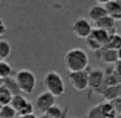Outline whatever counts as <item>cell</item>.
Wrapping results in <instances>:
<instances>
[{"label":"cell","mask_w":121,"mask_h":118,"mask_svg":"<svg viewBox=\"0 0 121 118\" xmlns=\"http://www.w3.org/2000/svg\"><path fill=\"white\" fill-rule=\"evenodd\" d=\"M14 79L17 82L20 91L22 94L30 95L37 88V77L29 69H21L14 74Z\"/></svg>","instance_id":"3957f363"},{"label":"cell","mask_w":121,"mask_h":118,"mask_svg":"<svg viewBox=\"0 0 121 118\" xmlns=\"http://www.w3.org/2000/svg\"><path fill=\"white\" fill-rule=\"evenodd\" d=\"M68 114L66 108H63L61 105H53L48 112H46L43 114V117L46 118H65Z\"/></svg>","instance_id":"5bb4252c"},{"label":"cell","mask_w":121,"mask_h":118,"mask_svg":"<svg viewBox=\"0 0 121 118\" xmlns=\"http://www.w3.org/2000/svg\"><path fill=\"white\" fill-rule=\"evenodd\" d=\"M121 84V75L115 70V68H107L104 70V86L112 87V86H120Z\"/></svg>","instance_id":"30bf717a"},{"label":"cell","mask_w":121,"mask_h":118,"mask_svg":"<svg viewBox=\"0 0 121 118\" xmlns=\"http://www.w3.org/2000/svg\"><path fill=\"white\" fill-rule=\"evenodd\" d=\"M17 118H38L35 114H29V115H18Z\"/></svg>","instance_id":"83f0119b"},{"label":"cell","mask_w":121,"mask_h":118,"mask_svg":"<svg viewBox=\"0 0 121 118\" xmlns=\"http://www.w3.org/2000/svg\"><path fill=\"white\" fill-rule=\"evenodd\" d=\"M96 58L104 64H108V65H116L118 61V55H117V51L103 48L102 51H99L96 53Z\"/></svg>","instance_id":"ba28073f"},{"label":"cell","mask_w":121,"mask_h":118,"mask_svg":"<svg viewBox=\"0 0 121 118\" xmlns=\"http://www.w3.org/2000/svg\"><path fill=\"white\" fill-rule=\"evenodd\" d=\"M4 86H5L7 88L12 92V95H13V96H16V95H21V94H20L21 91H20L18 86H17V82H16V79H14V78L5 79V81H4Z\"/></svg>","instance_id":"603a6c76"},{"label":"cell","mask_w":121,"mask_h":118,"mask_svg":"<svg viewBox=\"0 0 121 118\" xmlns=\"http://www.w3.org/2000/svg\"><path fill=\"white\" fill-rule=\"evenodd\" d=\"M89 88L94 94H103L104 86V71L100 69H94L89 73Z\"/></svg>","instance_id":"5b68a950"},{"label":"cell","mask_w":121,"mask_h":118,"mask_svg":"<svg viewBox=\"0 0 121 118\" xmlns=\"http://www.w3.org/2000/svg\"><path fill=\"white\" fill-rule=\"evenodd\" d=\"M64 64L69 73L86 71L89 68V55L82 48H70L64 55Z\"/></svg>","instance_id":"6da1fadb"},{"label":"cell","mask_w":121,"mask_h":118,"mask_svg":"<svg viewBox=\"0 0 121 118\" xmlns=\"http://www.w3.org/2000/svg\"><path fill=\"white\" fill-rule=\"evenodd\" d=\"M12 53V45L7 40H0V61H7Z\"/></svg>","instance_id":"d6986e66"},{"label":"cell","mask_w":121,"mask_h":118,"mask_svg":"<svg viewBox=\"0 0 121 118\" xmlns=\"http://www.w3.org/2000/svg\"><path fill=\"white\" fill-rule=\"evenodd\" d=\"M92 30H94L92 24L89 21V18H85V17L77 18L76 21L73 22V25H72V31H73V34L76 35L77 38H79V39L86 40L87 38L92 34Z\"/></svg>","instance_id":"277c9868"},{"label":"cell","mask_w":121,"mask_h":118,"mask_svg":"<svg viewBox=\"0 0 121 118\" xmlns=\"http://www.w3.org/2000/svg\"><path fill=\"white\" fill-rule=\"evenodd\" d=\"M99 108L100 110L103 112L105 118H115L116 115V109L115 106L112 105V102H108V101H104L102 104H99Z\"/></svg>","instance_id":"44dd1931"},{"label":"cell","mask_w":121,"mask_h":118,"mask_svg":"<svg viewBox=\"0 0 121 118\" xmlns=\"http://www.w3.org/2000/svg\"><path fill=\"white\" fill-rule=\"evenodd\" d=\"M12 99H13V95L12 92L7 88L5 86L0 88V105L1 106H5V105H11Z\"/></svg>","instance_id":"ffe728a7"},{"label":"cell","mask_w":121,"mask_h":118,"mask_svg":"<svg viewBox=\"0 0 121 118\" xmlns=\"http://www.w3.org/2000/svg\"><path fill=\"white\" fill-rule=\"evenodd\" d=\"M120 27H121V24H120Z\"/></svg>","instance_id":"836d02e7"},{"label":"cell","mask_w":121,"mask_h":118,"mask_svg":"<svg viewBox=\"0 0 121 118\" xmlns=\"http://www.w3.org/2000/svg\"><path fill=\"white\" fill-rule=\"evenodd\" d=\"M12 74H13V68L8 61H0V78L1 79H8L12 78Z\"/></svg>","instance_id":"ac0fdd59"},{"label":"cell","mask_w":121,"mask_h":118,"mask_svg":"<svg viewBox=\"0 0 121 118\" xmlns=\"http://www.w3.org/2000/svg\"><path fill=\"white\" fill-rule=\"evenodd\" d=\"M91 35L98 40V42L100 43V44L103 45V47H105V44H107L108 39H109V37H111L109 33L104 31V30H100V29H96V27H94V30H92V34H91Z\"/></svg>","instance_id":"e0dca14e"},{"label":"cell","mask_w":121,"mask_h":118,"mask_svg":"<svg viewBox=\"0 0 121 118\" xmlns=\"http://www.w3.org/2000/svg\"><path fill=\"white\" fill-rule=\"evenodd\" d=\"M117 55H118V60L121 61V48H120V49L117 51Z\"/></svg>","instance_id":"f546056e"},{"label":"cell","mask_w":121,"mask_h":118,"mask_svg":"<svg viewBox=\"0 0 121 118\" xmlns=\"http://www.w3.org/2000/svg\"><path fill=\"white\" fill-rule=\"evenodd\" d=\"M104 48H108V49H113V51H118L121 48V34L118 33H113L111 34L109 39H108L107 44H105Z\"/></svg>","instance_id":"2e32d148"},{"label":"cell","mask_w":121,"mask_h":118,"mask_svg":"<svg viewBox=\"0 0 121 118\" xmlns=\"http://www.w3.org/2000/svg\"><path fill=\"white\" fill-rule=\"evenodd\" d=\"M27 102H29V100H27L25 96H22V95H16V96H13V99H12L11 106L13 108V109L17 112V114H18V113L27 105Z\"/></svg>","instance_id":"9a60e30c"},{"label":"cell","mask_w":121,"mask_h":118,"mask_svg":"<svg viewBox=\"0 0 121 118\" xmlns=\"http://www.w3.org/2000/svg\"><path fill=\"white\" fill-rule=\"evenodd\" d=\"M116 20L111 16H105L104 18H102L100 21H98L95 24V27L96 29H100V30H104V31L109 33V34H113L115 33V29H116Z\"/></svg>","instance_id":"7c38bea8"},{"label":"cell","mask_w":121,"mask_h":118,"mask_svg":"<svg viewBox=\"0 0 121 118\" xmlns=\"http://www.w3.org/2000/svg\"><path fill=\"white\" fill-rule=\"evenodd\" d=\"M86 44H87V47H89L92 52H95V53H98L99 51H102L103 48H104L94 37H92V35H90V37L86 39Z\"/></svg>","instance_id":"cb8c5ba5"},{"label":"cell","mask_w":121,"mask_h":118,"mask_svg":"<svg viewBox=\"0 0 121 118\" xmlns=\"http://www.w3.org/2000/svg\"><path fill=\"white\" fill-rule=\"evenodd\" d=\"M53 105H56V97L47 91L39 94L37 97V100H35V108H37L39 112H42L43 114H44L46 112H48Z\"/></svg>","instance_id":"52a82bcc"},{"label":"cell","mask_w":121,"mask_h":118,"mask_svg":"<svg viewBox=\"0 0 121 118\" xmlns=\"http://www.w3.org/2000/svg\"><path fill=\"white\" fill-rule=\"evenodd\" d=\"M7 31H8V27H7V24L4 22L3 18H0V38L4 37V35L7 34Z\"/></svg>","instance_id":"484cf974"},{"label":"cell","mask_w":121,"mask_h":118,"mask_svg":"<svg viewBox=\"0 0 121 118\" xmlns=\"http://www.w3.org/2000/svg\"><path fill=\"white\" fill-rule=\"evenodd\" d=\"M104 7L107 9L108 16L113 17L116 21L121 20V0H109V1H105Z\"/></svg>","instance_id":"8fae6325"},{"label":"cell","mask_w":121,"mask_h":118,"mask_svg":"<svg viewBox=\"0 0 121 118\" xmlns=\"http://www.w3.org/2000/svg\"><path fill=\"white\" fill-rule=\"evenodd\" d=\"M17 117H18V114H17V112L11 105L1 106V109H0V118H17Z\"/></svg>","instance_id":"7402d4cb"},{"label":"cell","mask_w":121,"mask_h":118,"mask_svg":"<svg viewBox=\"0 0 121 118\" xmlns=\"http://www.w3.org/2000/svg\"><path fill=\"white\" fill-rule=\"evenodd\" d=\"M120 94H121V84L120 86H112V87H105L103 91L102 96L105 101L112 102L116 99H120Z\"/></svg>","instance_id":"4fadbf2b"},{"label":"cell","mask_w":121,"mask_h":118,"mask_svg":"<svg viewBox=\"0 0 121 118\" xmlns=\"http://www.w3.org/2000/svg\"><path fill=\"white\" fill-rule=\"evenodd\" d=\"M69 82L76 91H85L89 88V73L87 71L69 73Z\"/></svg>","instance_id":"8992f818"},{"label":"cell","mask_w":121,"mask_h":118,"mask_svg":"<svg viewBox=\"0 0 121 118\" xmlns=\"http://www.w3.org/2000/svg\"><path fill=\"white\" fill-rule=\"evenodd\" d=\"M105 16H108V13L104 4H95L89 9V21L91 24H96L98 21L104 18Z\"/></svg>","instance_id":"9c48e42d"},{"label":"cell","mask_w":121,"mask_h":118,"mask_svg":"<svg viewBox=\"0 0 121 118\" xmlns=\"http://www.w3.org/2000/svg\"><path fill=\"white\" fill-rule=\"evenodd\" d=\"M86 118H105V117H104V114H103V112L100 110L99 105H96V106H94L92 109L89 110Z\"/></svg>","instance_id":"d4e9b609"},{"label":"cell","mask_w":121,"mask_h":118,"mask_svg":"<svg viewBox=\"0 0 121 118\" xmlns=\"http://www.w3.org/2000/svg\"><path fill=\"white\" fill-rule=\"evenodd\" d=\"M0 109H1V105H0Z\"/></svg>","instance_id":"4dcf8cb0"},{"label":"cell","mask_w":121,"mask_h":118,"mask_svg":"<svg viewBox=\"0 0 121 118\" xmlns=\"http://www.w3.org/2000/svg\"><path fill=\"white\" fill-rule=\"evenodd\" d=\"M120 97H121V94H120Z\"/></svg>","instance_id":"1f68e13d"},{"label":"cell","mask_w":121,"mask_h":118,"mask_svg":"<svg viewBox=\"0 0 121 118\" xmlns=\"http://www.w3.org/2000/svg\"><path fill=\"white\" fill-rule=\"evenodd\" d=\"M42 118H46V117H42Z\"/></svg>","instance_id":"d6a6232c"},{"label":"cell","mask_w":121,"mask_h":118,"mask_svg":"<svg viewBox=\"0 0 121 118\" xmlns=\"http://www.w3.org/2000/svg\"><path fill=\"white\" fill-rule=\"evenodd\" d=\"M43 84L46 87V91L55 97H63L65 95V82L57 71L51 70L46 73L43 78Z\"/></svg>","instance_id":"7a4b0ae2"},{"label":"cell","mask_w":121,"mask_h":118,"mask_svg":"<svg viewBox=\"0 0 121 118\" xmlns=\"http://www.w3.org/2000/svg\"><path fill=\"white\" fill-rule=\"evenodd\" d=\"M1 87H4V79L0 78V88H1Z\"/></svg>","instance_id":"f1b7e54d"},{"label":"cell","mask_w":121,"mask_h":118,"mask_svg":"<svg viewBox=\"0 0 121 118\" xmlns=\"http://www.w3.org/2000/svg\"><path fill=\"white\" fill-rule=\"evenodd\" d=\"M113 68H115V70L121 75V61H120V60L117 61V64H116V65H113Z\"/></svg>","instance_id":"4316f807"}]
</instances>
